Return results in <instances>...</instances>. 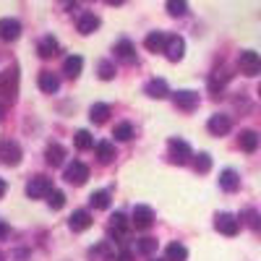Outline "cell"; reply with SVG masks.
Listing matches in <instances>:
<instances>
[{
    "label": "cell",
    "instance_id": "6da1fadb",
    "mask_svg": "<svg viewBox=\"0 0 261 261\" xmlns=\"http://www.w3.org/2000/svg\"><path fill=\"white\" fill-rule=\"evenodd\" d=\"M0 94L8 102H16V94H18V71L16 68H6L0 73Z\"/></svg>",
    "mask_w": 261,
    "mask_h": 261
},
{
    "label": "cell",
    "instance_id": "7a4b0ae2",
    "mask_svg": "<svg viewBox=\"0 0 261 261\" xmlns=\"http://www.w3.org/2000/svg\"><path fill=\"white\" fill-rule=\"evenodd\" d=\"M214 227L220 230L222 235L232 238V235L241 232V220H238L235 214H230V212H220V214L214 217Z\"/></svg>",
    "mask_w": 261,
    "mask_h": 261
},
{
    "label": "cell",
    "instance_id": "3957f363",
    "mask_svg": "<svg viewBox=\"0 0 261 261\" xmlns=\"http://www.w3.org/2000/svg\"><path fill=\"white\" fill-rule=\"evenodd\" d=\"M167 151H170V162H175V165H186L193 157L191 146L183 139H170L167 141Z\"/></svg>",
    "mask_w": 261,
    "mask_h": 261
},
{
    "label": "cell",
    "instance_id": "277c9868",
    "mask_svg": "<svg viewBox=\"0 0 261 261\" xmlns=\"http://www.w3.org/2000/svg\"><path fill=\"white\" fill-rule=\"evenodd\" d=\"M238 65H241V71L246 76H258L261 73V58L253 50H243L241 55H238Z\"/></svg>",
    "mask_w": 261,
    "mask_h": 261
},
{
    "label": "cell",
    "instance_id": "5b68a950",
    "mask_svg": "<svg viewBox=\"0 0 261 261\" xmlns=\"http://www.w3.org/2000/svg\"><path fill=\"white\" fill-rule=\"evenodd\" d=\"M0 162L11 165V167H16L21 162V146H18V141H13V139L0 141Z\"/></svg>",
    "mask_w": 261,
    "mask_h": 261
},
{
    "label": "cell",
    "instance_id": "8992f818",
    "mask_svg": "<svg viewBox=\"0 0 261 261\" xmlns=\"http://www.w3.org/2000/svg\"><path fill=\"white\" fill-rule=\"evenodd\" d=\"M172 102H175V107H180V110L191 113V110H196V107H199L201 97H199V92H191V89H178V92H172Z\"/></svg>",
    "mask_w": 261,
    "mask_h": 261
},
{
    "label": "cell",
    "instance_id": "52a82bcc",
    "mask_svg": "<svg viewBox=\"0 0 261 261\" xmlns=\"http://www.w3.org/2000/svg\"><path fill=\"white\" fill-rule=\"evenodd\" d=\"M162 53L167 55V60L178 63V60L186 55V42H183V37H178V34L165 37V47H162Z\"/></svg>",
    "mask_w": 261,
    "mask_h": 261
},
{
    "label": "cell",
    "instance_id": "ba28073f",
    "mask_svg": "<svg viewBox=\"0 0 261 261\" xmlns=\"http://www.w3.org/2000/svg\"><path fill=\"white\" fill-rule=\"evenodd\" d=\"M63 178L68 180L71 186H84V183H86V178H89V167H86L84 162H71L68 167H65Z\"/></svg>",
    "mask_w": 261,
    "mask_h": 261
},
{
    "label": "cell",
    "instance_id": "9c48e42d",
    "mask_svg": "<svg viewBox=\"0 0 261 261\" xmlns=\"http://www.w3.org/2000/svg\"><path fill=\"white\" fill-rule=\"evenodd\" d=\"M50 188H53V180H50V178L37 175V178H32V180L27 183V196H29V199H45Z\"/></svg>",
    "mask_w": 261,
    "mask_h": 261
},
{
    "label": "cell",
    "instance_id": "30bf717a",
    "mask_svg": "<svg viewBox=\"0 0 261 261\" xmlns=\"http://www.w3.org/2000/svg\"><path fill=\"white\" fill-rule=\"evenodd\" d=\"M134 222L139 230H149L151 225H154V212H151V206H144V204H139V206H134Z\"/></svg>",
    "mask_w": 261,
    "mask_h": 261
},
{
    "label": "cell",
    "instance_id": "8fae6325",
    "mask_svg": "<svg viewBox=\"0 0 261 261\" xmlns=\"http://www.w3.org/2000/svg\"><path fill=\"white\" fill-rule=\"evenodd\" d=\"M92 214L86 212V209H79V212H73L71 214V220H68V227L73 230V232H84V230H89L92 227Z\"/></svg>",
    "mask_w": 261,
    "mask_h": 261
},
{
    "label": "cell",
    "instance_id": "7c38bea8",
    "mask_svg": "<svg viewBox=\"0 0 261 261\" xmlns=\"http://www.w3.org/2000/svg\"><path fill=\"white\" fill-rule=\"evenodd\" d=\"M21 37V24L16 18H0V39L6 42H16Z\"/></svg>",
    "mask_w": 261,
    "mask_h": 261
},
{
    "label": "cell",
    "instance_id": "4fadbf2b",
    "mask_svg": "<svg viewBox=\"0 0 261 261\" xmlns=\"http://www.w3.org/2000/svg\"><path fill=\"white\" fill-rule=\"evenodd\" d=\"M206 128H209V134H214V136H225L227 130L232 128V120L227 115H212L209 123H206Z\"/></svg>",
    "mask_w": 261,
    "mask_h": 261
},
{
    "label": "cell",
    "instance_id": "5bb4252c",
    "mask_svg": "<svg viewBox=\"0 0 261 261\" xmlns=\"http://www.w3.org/2000/svg\"><path fill=\"white\" fill-rule=\"evenodd\" d=\"M144 92H146L151 99H165V97L170 94V89H167V81H165V79H151V81H146Z\"/></svg>",
    "mask_w": 261,
    "mask_h": 261
},
{
    "label": "cell",
    "instance_id": "9a60e30c",
    "mask_svg": "<svg viewBox=\"0 0 261 261\" xmlns=\"http://www.w3.org/2000/svg\"><path fill=\"white\" fill-rule=\"evenodd\" d=\"M113 258H115V251H113V246L107 241H102V243L89 248V261H113Z\"/></svg>",
    "mask_w": 261,
    "mask_h": 261
},
{
    "label": "cell",
    "instance_id": "2e32d148",
    "mask_svg": "<svg viewBox=\"0 0 261 261\" xmlns=\"http://www.w3.org/2000/svg\"><path fill=\"white\" fill-rule=\"evenodd\" d=\"M39 89L45 92V94H55L60 89V79L53 71H42L39 73Z\"/></svg>",
    "mask_w": 261,
    "mask_h": 261
},
{
    "label": "cell",
    "instance_id": "e0dca14e",
    "mask_svg": "<svg viewBox=\"0 0 261 261\" xmlns=\"http://www.w3.org/2000/svg\"><path fill=\"white\" fill-rule=\"evenodd\" d=\"M58 50H60V45H58V39L53 37V34H47V37H42V42H39V47H37V53H39V58H55L58 55Z\"/></svg>",
    "mask_w": 261,
    "mask_h": 261
},
{
    "label": "cell",
    "instance_id": "ac0fdd59",
    "mask_svg": "<svg viewBox=\"0 0 261 261\" xmlns=\"http://www.w3.org/2000/svg\"><path fill=\"white\" fill-rule=\"evenodd\" d=\"M76 27H79L81 34H92V32L99 29V16H94V13H81L79 21H76Z\"/></svg>",
    "mask_w": 261,
    "mask_h": 261
},
{
    "label": "cell",
    "instance_id": "d6986e66",
    "mask_svg": "<svg viewBox=\"0 0 261 261\" xmlns=\"http://www.w3.org/2000/svg\"><path fill=\"white\" fill-rule=\"evenodd\" d=\"M238 144H241L243 151H248V154H253V151L258 149V134L256 130H241V136H238Z\"/></svg>",
    "mask_w": 261,
    "mask_h": 261
},
{
    "label": "cell",
    "instance_id": "ffe728a7",
    "mask_svg": "<svg viewBox=\"0 0 261 261\" xmlns=\"http://www.w3.org/2000/svg\"><path fill=\"white\" fill-rule=\"evenodd\" d=\"M220 188L227 191V193L238 191V188H241V175H238L235 170H222V175H220Z\"/></svg>",
    "mask_w": 261,
    "mask_h": 261
},
{
    "label": "cell",
    "instance_id": "44dd1931",
    "mask_svg": "<svg viewBox=\"0 0 261 261\" xmlns=\"http://www.w3.org/2000/svg\"><path fill=\"white\" fill-rule=\"evenodd\" d=\"M81 68H84V58L81 55H68V58H65V63H63V73L68 76V79H79Z\"/></svg>",
    "mask_w": 261,
    "mask_h": 261
},
{
    "label": "cell",
    "instance_id": "7402d4cb",
    "mask_svg": "<svg viewBox=\"0 0 261 261\" xmlns=\"http://www.w3.org/2000/svg\"><path fill=\"white\" fill-rule=\"evenodd\" d=\"M115 55L123 60V63H136V47L130 45V39H120L115 45Z\"/></svg>",
    "mask_w": 261,
    "mask_h": 261
},
{
    "label": "cell",
    "instance_id": "603a6c76",
    "mask_svg": "<svg viewBox=\"0 0 261 261\" xmlns=\"http://www.w3.org/2000/svg\"><path fill=\"white\" fill-rule=\"evenodd\" d=\"M115 157H118V154H115V144H113V141H99V144H97V160H99L102 165H110Z\"/></svg>",
    "mask_w": 261,
    "mask_h": 261
},
{
    "label": "cell",
    "instance_id": "cb8c5ba5",
    "mask_svg": "<svg viewBox=\"0 0 261 261\" xmlns=\"http://www.w3.org/2000/svg\"><path fill=\"white\" fill-rule=\"evenodd\" d=\"M107 118H110V105L97 102V105H92V107H89V120H92L94 125H102Z\"/></svg>",
    "mask_w": 261,
    "mask_h": 261
},
{
    "label": "cell",
    "instance_id": "d4e9b609",
    "mask_svg": "<svg viewBox=\"0 0 261 261\" xmlns=\"http://www.w3.org/2000/svg\"><path fill=\"white\" fill-rule=\"evenodd\" d=\"M45 160H47V165L60 167V165L65 162V149H63L60 144H50V146H47V151H45Z\"/></svg>",
    "mask_w": 261,
    "mask_h": 261
},
{
    "label": "cell",
    "instance_id": "484cf974",
    "mask_svg": "<svg viewBox=\"0 0 261 261\" xmlns=\"http://www.w3.org/2000/svg\"><path fill=\"white\" fill-rule=\"evenodd\" d=\"M144 47H146L149 53H162V47H165V34H162V32H151V34L144 39Z\"/></svg>",
    "mask_w": 261,
    "mask_h": 261
},
{
    "label": "cell",
    "instance_id": "4316f807",
    "mask_svg": "<svg viewBox=\"0 0 261 261\" xmlns=\"http://www.w3.org/2000/svg\"><path fill=\"white\" fill-rule=\"evenodd\" d=\"M73 144H76V149H81V151H86V149H94V136L89 134V130H76Z\"/></svg>",
    "mask_w": 261,
    "mask_h": 261
},
{
    "label": "cell",
    "instance_id": "83f0119b",
    "mask_svg": "<svg viewBox=\"0 0 261 261\" xmlns=\"http://www.w3.org/2000/svg\"><path fill=\"white\" fill-rule=\"evenodd\" d=\"M110 230L118 232V235H125V232H128V217H125L123 212H115V214L110 217Z\"/></svg>",
    "mask_w": 261,
    "mask_h": 261
},
{
    "label": "cell",
    "instance_id": "f1b7e54d",
    "mask_svg": "<svg viewBox=\"0 0 261 261\" xmlns=\"http://www.w3.org/2000/svg\"><path fill=\"white\" fill-rule=\"evenodd\" d=\"M165 256H167V261H186V258H188V251H186V246H180V243H170V246L165 248Z\"/></svg>",
    "mask_w": 261,
    "mask_h": 261
},
{
    "label": "cell",
    "instance_id": "f546056e",
    "mask_svg": "<svg viewBox=\"0 0 261 261\" xmlns=\"http://www.w3.org/2000/svg\"><path fill=\"white\" fill-rule=\"evenodd\" d=\"M113 136H115V141H130L134 139V125L130 123H118L113 128Z\"/></svg>",
    "mask_w": 261,
    "mask_h": 261
},
{
    "label": "cell",
    "instance_id": "4dcf8cb0",
    "mask_svg": "<svg viewBox=\"0 0 261 261\" xmlns=\"http://www.w3.org/2000/svg\"><path fill=\"white\" fill-rule=\"evenodd\" d=\"M165 8H167L170 16H175V18H180V16L188 13V3H186V0H167Z\"/></svg>",
    "mask_w": 261,
    "mask_h": 261
},
{
    "label": "cell",
    "instance_id": "1f68e13d",
    "mask_svg": "<svg viewBox=\"0 0 261 261\" xmlns=\"http://www.w3.org/2000/svg\"><path fill=\"white\" fill-rule=\"evenodd\" d=\"M89 204L94 209H107V206H110V193H107V191H94L89 196Z\"/></svg>",
    "mask_w": 261,
    "mask_h": 261
},
{
    "label": "cell",
    "instance_id": "d6a6232c",
    "mask_svg": "<svg viewBox=\"0 0 261 261\" xmlns=\"http://www.w3.org/2000/svg\"><path fill=\"white\" fill-rule=\"evenodd\" d=\"M45 199H47L50 209H63V206H65V193H63V191H55V188H50Z\"/></svg>",
    "mask_w": 261,
    "mask_h": 261
},
{
    "label": "cell",
    "instance_id": "836d02e7",
    "mask_svg": "<svg viewBox=\"0 0 261 261\" xmlns=\"http://www.w3.org/2000/svg\"><path fill=\"white\" fill-rule=\"evenodd\" d=\"M136 248H139V253H144V256H151L157 251V241L154 238H141V241L136 243Z\"/></svg>",
    "mask_w": 261,
    "mask_h": 261
},
{
    "label": "cell",
    "instance_id": "e575fe53",
    "mask_svg": "<svg viewBox=\"0 0 261 261\" xmlns=\"http://www.w3.org/2000/svg\"><path fill=\"white\" fill-rule=\"evenodd\" d=\"M193 167H196V172H209L212 170V157L206 154V151H201V154L193 160Z\"/></svg>",
    "mask_w": 261,
    "mask_h": 261
},
{
    "label": "cell",
    "instance_id": "d590c367",
    "mask_svg": "<svg viewBox=\"0 0 261 261\" xmlns=\"http://www.w3.org/2000/svg\"><path fill=\"white\" fill-rule=\"evenodd\" d=\"M99 79H102V81L115 79V65H113L110 60H102V63H99Z\"/></svg>",
    "mask_w": 261,
    "mask_h": 261
},
{
    "label": "cell",
    "instance_id": "8d00e7d4",
    "mask_svg": "<svg viewBox=\"0 0 261 261\" xmlns=\"http://www.w3.org/2000/svg\"><path fill=\"white\" fill-rule=\"evenodd\" d=\"M246 217H248V225H251L253 230H258V214L251 209V212H246Z\"/></svg>",
    "mask_w": 261,
    "mask_h": 261
},
{
    "label": "cell",
    "instance_id": "74e56055",
    "mask_svg": "<svg viewBox=\"0 0 261 261\" xmlns=\"http://www.w3.org/2000/svg\"><path fill=\"white\" fill-rule=\"evenodd\" d=\"M115 261H136V258H134V253H130V251H120L115 256Z\"/></svg>",
    "mask_w": 261,
    "mask_h": 261
},
{
    "label": "cell",
    "instance_id": "f35d334b",
    "mask_svg": "<svg viewBox=\"0 0 261 261\" xmlns=\"http://www.w3.org/2000/svg\"><path fill=\"white\" fill-rule=\"evenodd\" d=\"M8 232H11V227L6 225V220H0V241H3V238H8Z\"/></svg>",
    "mask_w": 261,
    "mask_h": 261
},
{
    "label": "cell",
    "instance_id": "ab89813d",
    "mask_svg": "<svg viewBox=\"0 0 261 261\" xmlns=\"http://www.w3.org/2000/svg\"><path fill=\"white\" fill-rule=\"evenodd\" d=\"M6 191H8V183H6L3 178H0V199H3V196H6Z\"/></svg>",
    "mask_w": 261,
    "mask_h": 261
},
{
    "label": "cell",
    "instance_id": "60d3db41",
    "mask_svg": "<svg viewBox=\"0 0 261 261\" xmlns=\"http://www.w3.org/2000/svg\"><path fill=\"white\" fill-rule=\"evenodd\" d=\"M105 3H107V6H123L125 0H105Z\"/></svg>",
    "mask_w": 261,
    "mask_h": 261
},
{
    "label": "cell",
    "instance_id": "b9f144b4",
    "mask_svg": "<svg viewBox=\"0 0 261 261\" xmlns=\"http://www.w3.org/2000/svg\"><path fill=\"white\" fill-rule=\"evenodd\" d=\"M0 123H3V107H0Z\"/></svg>",
    "mask_w": 261,
    "mask_h": 261
},
{
    "label": "cell",
    "instance_id": "7bdbcfd3",
    "mask_svg": "<svg viewBox=\"0 0 261 261\" xmlns=\"http://www.w3.org/2000/svg\"><path fill=\"white\" fill-rule=\"evenodd\" d=\"M0 261H6V256H3V253H0Z\"/></svg>",
    "mask_w": 261,
    "mask_h": 261
}]
</instances>
